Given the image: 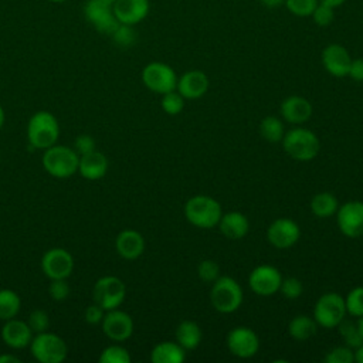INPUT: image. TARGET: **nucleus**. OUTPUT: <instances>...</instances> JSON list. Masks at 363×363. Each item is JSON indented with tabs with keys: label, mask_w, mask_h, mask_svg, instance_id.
I'll return each instance as SVG.
<instances>
[{
	"label": "nucleus",
	"mask_w": 363,
	"mask_h": 363,
	"mask_svg": "<svg viewBox=\"0 0 363 363\" xmlns=\"http://www.w3.org/2000/svg\"><path fill=\"white\" fill-rule=\"evenodd\" d=\"M85 20L101 34L111 35L119 21L113 14V4L105 0H86L84 4Z\"/></svg>",
	"instance_id": "10"
},
{
	"label": "nucleus",
	"mask_w": 363,
	"mask_h": 363,
	"mask_svg": "<svg viewBox=\"0 0 363 363\" xmlns=\"http://www.w3.org/2000/svg\"><path fill=\"white\" fill-rule=\"evenodd\" d=\"M312 111L313 109L311 102L299 95L288 96L281 104L282 118L292 125H301L306 122L312 116Z\"/></svg>",
	"instance_id": "22"
},
{
	"label": "nucleus",
	"mask_w": 363,
	"mask_h": 363,
	"mask_svg": "<svg viewBox=\"0 0 363 363\" xmlns=\"http://www.w3.org/2000/svg\"><path fill=\"white\" fill-rule=\"evenodd\" d=\"M282 282L281 272L272 265H258L248 277V285L255 295L271 296L279 291Z\"/></svg>",
	"instance_id": "14"
},
{
	"label": "nucleus",
	"mask_w": 363,
	"mask_h": 363,
	"mask_svg": "<svg viewBox=\"0 0 363 363\" xmlns=\"http://www.w3.org/2000/svg\"><path fill=\"white\" fill-rule=\"evenodd\" d=\"M113 43L121 47V48H128L132 47L138 38V34L133 28V26L129 24H121L116 27V30L111 34Z\"/></svg>",
	"instance_id": "32"
},
{
	"label": "nucleus",
	"mask_w": 363,
	"mask_h": 363,
	"mask_svg": "<svg viewBox=\"0 0 363 363\" xmlns=\"http://www.w3.org/2000/svg\"><path fill=\"white\" fill-rule=\"evenodd\" d=\"M0 363H20V359L14 354H0Z\"/></svg>",
	"instance_id": "46"
},
{
	"label": "nucleus",
	"mask_w": 363,
	"mask_h": 363,
	"mask_svg": "<svg viewBox=\"0 0 363 363\" xmlns=\"http://www.w3.org/2000/svg\"><path fill=\"white\" fill-rule=\"evenodd\" d=\"M108 159L99 150H92L89 153L79 156L78 172L86 180H98L106 174Z\"/></svg>",
	"instance_id": "23"
},
{
	"label": "nucleus",
	"mask_w": 363,
	"mask_h": 363,
	"mask_svg": "<svg viewBox=\"0 0 363 363\" xmlns=\"http://www.w3.org/2000/svg\"><path fill=\"white\" fill-rule=\"evenodd\" d=\"M176 342L184 349H196L201 342V329L194 320H183L176 328Z\"/></svg>",
	"instance_id": "26"
},
{
	"label": "nucleus",
	"mask_w": 363,
	"mask_h": 363,
	"mask_svg": "<svg viewBox=\"0 0 363 363\" xmlns=\"http://www.w3.org/2000/svg\"><path fill=\"white\" fill-rule=\"evenodd\" d=\"M21 306V299L11 289H0V320L16 318Z\"/></svg>",
	"instance_id": "29"
},
{
	"label": "nucleus",
	"mask_w": 363,
	"mask_h": 363,
	"mask_svg": "<svg viewBox=\"0 0 363 363\" xmlns=\"http://www.w3.org/2000/svg\"><path fill=\"white\" fill-rule=\"evenodd\" d=\"M162 109L167 113V115H177L183 111L184 108V98L174 89L170 91L167 94L162 95V101H160Z\"/></svg>",
	"instance_id": "34"
},
{
	"label": "nucleus",
	"mask_w": 363,
	"mask_h": 363,
	"mask_svg": "<svg viewBox=\"0 0 363 363\" xmlns=\"http://www.w3.org/2000/svg\"><path fill=\"white\" fill-rule=\"evenodd\" d=\"M74 149L79 156L85 155V153H89L92 150H95V140L89 135H85V133L78 135L74 140Z\"/></svg>",
	"instance_id": "43"
},
{
	"label": "nucleus",
	"mask_w": 363,
	"mask_h": 363,
	"mask_svg": "<svg viewBox=\"0 0 363 363\" xmlns=\"http://www.w3.org/2000/svg\"><path fill=\"white\" fill-rule=\"evenodd\" d=\"M60 123L48 111H38L31 115L27 123V139L31 147L45 150L57 143Z\"/></svg>",
	"instance_id": "2"
},
{
	"label": "nucleus",
	"mask_w": 363,
	"mask_h": 363,
	"mask_svg": "<svg viewBox=\"0 0 363 363\" xmlns=\"http://www.w3.org/2000/svg\"><path fill=\"white\" fill-rule=\"evenodd\" d=\"M142 82L149 91L163 95L176 89L177 75L170 65L153 61L142 69Z\"/></svg>",
	"instance_id": "9"
},
{
	"label": "nucleus",
	"mask_w": 363,
	"mask_h": 363,
	"mask_svg": "<svg viewBox=\"0 0 363 363\" xmlns=\"http://www.w3.org/2000/svg\"><path fill=\"white\" fill-rule=\"evenodd\" d=\"M227 347L231 354L240 359H248L257 354L259 349V337L252 329L237 326L227 335Z\"/></svg>",
	"instance_id": "13"
},
{
	"label": "nucleus",
	"mask_w": 363,
	"mask_h": 363,
	"mask_svg": "<svg viewBox=\"0 0 363 363\" xmlns=\"http://www.w3.org/2000/svg\"><path fill=\"white\" fill-rule=\"evenodd\" d=\"M259 133L267 142L277 143L282 140L285 130L281 119H278L277 116H265L259 122Z\"/></svg>",
	"instance_id": "30"
},
{
	"label": "nucleus",
	"mask_w": 363,
	"mask_h": 363,
	"mask_svg": "<svg viewBox=\"0 0 363 363\" xmlns=\"http://www.w3.org/2000/svg\"><path fill=\"white\" fill-rule=\"evenodd\" d=\"M1 339L3 342L13 349H21L30 346L33 339V330L30 329L28 323L16 318L4 320L1 328Z\"/></svg>",
	"instance_id": "20"
},
{
	"label": "nucleus",
	"mask_w": 363,
	"mask_h": 363,
	"mask_svg": "<svg viewBox=\"0 0 363 363\" xmlns=\"http://www.w3.org/2000/svg\"><path fill=\"white\" fill-rule=\"evenodd\" d=\"M281 142L285 153L298 162H309L315 159L320 149L319 138L306 128L289 129L284 133Z\"/></svg>",
	"instance_id": "3"
},
{
	"label": "nucleus",
	"mask_w": 363,
	"mask_h": 363,
	"mask_svg": "<svg viewBox=\"0 0 363 363\" xmlns=\"http://www.w3.org/2000/svg\"><path fill=\"white\" fill-rule=\"evenodd\" d=\"M279 291L282 292V295L288 299H296L302 295V291H303V286H302V282L295 278V277H288V278H282V282H281V286H279Z\"/></svg>",
	"instance_id": "41"
},
{
	"label": "nucleus",
	"mask_w": 363,
	"mask_h": 363,
	"mask_svg": "<svg viewBox=\"0 0 363 363\" xmlns=\"http://www.w3.org/2000/svg\"><path fill=\"white\" fill-rule=\"evenodd\" d=\"M101 323L105 336L113 342H125L133 333V320L130 315L118 308L106 311Z\"/></svg>",
	"instance_id": "16"
},
{
	"label": "nucleus",
	"mask_w": 363,
	"mask_h": 363,
	"mask_svg": "<svg viewBox=\"0 0 363 363\" xmlns=\"http://www.w3.org/2000/svg\"><path fill=\"white\" fill-rule=\"evenodd\" d=\"M41 269L50 279H67L72 274L74 258L64 248H50L43 254Z\"/></svg>",
	"instance_id": "12"
},
{
	"label": "nucleus",
	"mask_w": 363,
	"mask_h": 363,
	"mask_svg": "<svg viewBox=\"0 0 363 363\" xmlns=\"http://www.w3.org/2000/svg\"><path fill=\"white\" fill-rule=\"evenodd\" d=\"M322 65L333 77L342 78L349 72L352 57L340 44H329L322 51Z\"/></svg>",
	"instance_id": "17"
},
{
	"label": "nucleus",
	"mask_w": 363,
	"mask_h": 363,
	"mask_svg": "<svg viewBox=\"0 0 363 363\" xmlns=\"http://www.w3.org/2000/svg\"><path fill=\"white\" fill-rule=\"evenodd\" d=\"M336 221L340 233L347 238L363 235V201L352 200L339 206Z\"/></svg>",
	"instance_id": "11"
},
{
	"label": "nucleus",
	"mask_w": 363,
	"mask_h": 363,
	"mask_svg": "<svg viewBox=\"0 0 363 363\" xmlns=\"http://www.w3.org/2000/svg\"><path fill=\"white\" fill-rule=\"evenodd\" d=\"M115 248L116 252L123 259H136L145 251V238L143 235L132 228L122 230L115 238Z\"/></svg>",
	"instance_id": "21"
},
{
	"label": "nucleus",
	"mask_w": 363,
	"mask_h": 363,
	"mask_svg": "<svg viewBox=\"0 0 363 363\" xmlns=\"http://www.w3.org/2000/svg\"><path fill=\"white\" fill-rule=\"evenodd\" d=\"M339 330H340V335L343 336L345 342L347 343L349 347H357L363 343V339L360 337L359 332H357V326L350 323V322H346L345 319L339 323Z\"/></svg>",
	"instance_id": "40"
},
{
	"label": "nucleus",
	"mask_w": 363,
	"mask_h": 363,
	"mask_svg": "<svg viewBox=\"0 0 363 363\" xmlns=\"http://www.w3.org/2000/svg\"><path fill=\"white\" fill-rule=\"evenodd\" d=\"M50 1H52V3H64L67 0H50Z\"/></svg>",
	"instance_id": "52"
},
{
	"label": "nucleus",
	"mask_w": 363,
	"mask_h": 363,
	"mask_svg": "<svg viewBox=\"0 0 363 363\" xmlns=\"http://www.w3.org/2000/svg\"><path fill=\"white\" fill-rule=\"evenodd\" d=\"M244 295L241 285L231 277H218L210 289V302L221 313L235 312L242 303Z\"/></svg>",
	"instance_id": "5"
},
{
	"label": "nucleus",
	"mask_w": 363,
	"mask_h": 363,
	"mask_svg": "<svg viewBox=\"0 0 363 363\" xmlns=\"http://www.w3.org/2000/svg\"><path fill=\"white\" fill-rule=\"evenodd\" d=\"M104 315H105V311L98 305V303H92L89 306H86L85 309V313H84V318H85V322L89 323V325H98L102 322L104 319Z\"/></svg>",
	"instance_id": "44"
},
{
	"label": "nucleus",
	"mask_w": 363,
	"mask_h": 363,
	"mask_svg": "<svg viewBox=\"0 0 363 363\" xmlns=\"http://www.w3.org/2000/svg\"><path fill=\"white\" fill-rule=\"evenodd\" d=\"M337 208H339L337 199L329 191L318 193L311 200V210L319 218H329L335 216Z\"/></svg>",
	"instance_id": "28"
},
{
	"label": "nucleus",
	"mask_w": 363,
	"mask_h": 363,
	"mask_svg": "<svg viewBox=\"0 0 363 363\" xmlns=\"http://www.w3.org/2000/svg\"><path fill=\"white\" fill-rule=\"evenodd\" d=\"M318 323L308 315H296L288 325V333L299 342L308 340L316 333Z\"/></svg>",
	"instance_id": "27"
},
{
	"label": "nucleus",
	"mask_w": 363,
	"mask_h": 363,
	"mask_svg": "<svg viewBox=\"0 0 363 363\" xmlns=\"http://www.w3.org/2000/svg\"><path fill=\"white\" fill-rule=\"evenodd\" d=\"M353 352H354V362L363 363V343L360 346H357Z\"/></svg>",
	"instance_id": "48"
},
{
	"label": "nucleus",
	"mask_w": 363,
	"mask_h": 363,
	"mask_svg": "<svg viewBox=\"0 0 363 363\" xmlns=\"http://www.w3.org/2000/svg\"><path fill=\"white\" fill-rule=\"evenodd\" d=\"M356 326H357V332H359L360 337L363 339V316L357 318V323H356Z\"/></svg>",
	"instance_id": "50"
},
{
	"label": "nucleus",
	"mask_w": 363,
	"mask_h": 363,
	"mask_svg": "<svg viewBox=\"0 0 363 363\" xmlns=\"http://www.w3.org/2000/svg\"><path fill=\"white\" fill-rule=\"evenodd\" d=\"M311 17H312V20L315 21L316 26L328 27L335 20V9L319 1L318 6L315 7V10L312 11Z\"/></svg>",
	"instance_id": "36"
},
{
	"label": "nucleus",
	"mask_w": 363,
	"mask_h": 363,
	"mask_svg": "<svg viewBox=\"0 0 363 363\" xmlns=\"http://www.w3.org/2000/svg\"><path fill=\"white\" fill-rule=\"evenodd\" d=\"M347 75L357 82H363V58H354L350 62Z\"/></svg>",
	"instance_id": "45"
},
{
	"label": "nucleus",
	"mask_w": 363,
	"mask_h": 363,
	"mask_svg": "<svg viewBox=\"0 0 363 363\" xmlns=\"http://www.w3.org/2000/svg\"><path fill=\"white\" fill-rule=\"evenodd\" d=\"M186 357V350L177 342H160L150 352L153 363H182Z\"/></svg>",
	"instance_id": "25"
},
{
	"label": "nucleus",
	"mask_w": 363,
	"mask_h": 363,
	"mask_svg": "<svg viewBox=\"0 0 363 363\" xmlns=\"http://www.w3.org/2000/svg\"><path fill=\"white\" fill-rule=\"evenodd\" d=\"M197 275L201 281L213 284L220 277V267L213 259H203L197 267Z\"/></svg>",
	"instance_id": "38"
},
{
	"label": "nucleus",
	"mask_w": 363,
	"mask_h": 363,
	"mask_svg": "<svg viewBox=\"0 0 363 363\" xmlns=\"http://www.w3.org/2000/svg\"><path fill=\"white\" fill-rule=\"evenodd\" d=\"M265 7L268 9H275V7H279L281 4L285 3V0H259Z\"/></svg>",
	"instance_id": "47"
},
{
	"label": "nucleus",
	"mask_w": 363,
	"mask_h": 363,
	"mask_svg": "<svg viewBox=\"0 0 363 363\" xmlns=\"http://www.w3.org/2000/svg\"><path fill=\"white\" fill-rule=\"evenodd\" d=\"M319 0H285V7L298 17H311Z\"/></svg>",
	"instance_id": "35"
},
{
	"label": "nucleus",
	"mask_w": 363,
	"mask_h": 363,
	"mask_svg": "<svg viewBox=\"0 0 363 363\" xmlns=\"http://www.w3.org/2000/svg\"><path fill=\"white\" fill-rule=\"evenodd\" d=\"M346 313L353 318L363 316V286H356L345 298Z\"/></svg>",
	"instance_id": "33"
},
{
	"label": "nucleus",
	"mask_w": 363,
	"mask_h": 363,
	"mask_svg": "<svg viewBox=\"0 0 363 363\" xmlns=\"http://www.w3.org/2000/svg\"><path fill=\"white\" fill-rule=\"evenodd\" d=\"M346 316L345 298L337 292H326L319 296L313 308V319L325 329L337 328Z\"/></svg>",
	"instance_id": "7"
},
{
	"label": "nucleus",
	"mask_w": 363,
	"mask_h": 363,
	"mask_svg": "<svg viewBox=\"0 0 363 363\" xmlns=\"http://www.w3.org/2000/svg\"><path fill=\"white\" fill-rule=\"evenodd\" d=\"M325 362L326 363H353L354 362V352L347 345L346 346H336L325 356Z\"/></svg>",
	"instance_id": "37"
},
{
	"label": "nucleus",
	"mask_w": 363,
	"mask_h": 363,
	"mask_svg": "<svg viewBox=\"0 0 363 363\" xmlns=\"http://www.w3.org/2000/svg\"><path fill=\"white\" fill-rule=\"evenodd\" d=\"M30 352L40 363H61L67 359L68 346L61 336L45 330L33 336Z\"/></svg>",
	"instance_id": "6"
},
{
	"label": "nucleus",
	"mask_w": 363,
	"mask_h": 363,
	"mask_svg": "<svg viewBox=\"0 0 363 363\" xmlns=\"http://www.w3.org/2000/svg\"><path fill=\"white\" fill-rule=\"evenodd\" d=\"M30 329L33 330V333H41L48 330L50 328V318L48 313L43 309H34L30 315H28V320H27Z\"/></svg>",
	"instance_id": "39"
},
{
	"label": "nucleus",
	"mask_w": 363,
	"mask_h": 363,
	"mask_svg": "<svg viewBox=\"0 0 363 363\" xmlns=\"http://www.w3.org/2000/svg\"><path fill=\"white\" fill-rule=\"evenodd\" d=\"M98 362L99 363H129L130 354L128 349L121 345H109L101 352Z\"/></svg>",
	"instance_id": "31"
},
{
	"label": "nucleus",
	"mask_w": 363,
	"mask_h": 363,
	"mask_svg": "<svg viewBox=\"0 0 363 363\" xmlns=\"http://www.w3.org/2000/svg\"><path fill=\"white\" fill-rule=\"evenodd\" d=\"M69 285L67 279H51L48 286V294L54 301H64L69 295Z\"/></svg>",
	"instance_id": "42"
},
{
	"label": "nucleus",
	"mask_w": 363,
	"mask_h": 363,
	"mask_svg": "<svg viewBox=\"0 0 363 363\" xmlns=\"http://www.w3.org/2000/svg\"><path fill=\"white\" fill-rule=\"evenodd\" d=\"M41 163L44 170L52 177L67 179L78 172L79 155L74 147L55 143L44 150Z\"/></svg>",
	"instance_id": "4"
},
{
	"label": "nucleus",
	"mask_w": 363,
	"mask_h": 363,
	"mask_svg": "<svg viewBox=\"0 0 363 363\" xmlns=\"http://www.w3.org/2000/svg\"><path fill=\"white\" fill-rule=\"evenodd\" d=\"M3 123H4V111H3V108L0 106V129L3 128Z\"/></svg>",
	"instance_id": "51"
},
{
	"label": "nucleus",
	"mask_w": 363,
	"mask_h": 363,
	"mask_svg": "<svg viewBox=\"0 0 363 363\" xmlns=\"http://www.w3.org/2000/svg\"><path fill=\"white\" fill-rule=\"evenodd\" d=\"M301 237L299 225L291 218H277L267 228V240L278 250H285L296 244Z\"/></svg>",
	"instance_id": "15"
},
{
	"label": "nucleus",
	"mask_w": 363,
	"mask_h": 363,
	"mask_svg": "<svg viewBox=\"0 0 363 363\" xmlns=\"http://www.w3.org/2000/svg\"><path fill=\"white\" fill-rule=\"evenodd\" d=\"M183 211L186 220L191 225L203 230L216 227L223 216L221 204L216 199L206 194H197L189 199Z\"/></svg>",
	"instance_id": "1"
},
{
	"label": "nucleus",
	"mask_w": 363,
	"mask_h": 363,
	"mask_svg": "<svg viewBox=\"0 0 363 363\" xmlns=\"http://www.w3.org/2000/svg\"><path fill=\"white\" fill-rule=\"evenodd\" d=\"M105 1H108V3H111V4H113L116 0H105Z\"/></svg>",
	"instance_id": "53"
},
{
	"label": "nucleus",
	"mask_w": 363,
	"mask_h": 363,
	"mask_svg": "<svg viewBox=\"0 0 363 363\" xmlns=\"http://www.w3.org/2000/svg\"><path fill=\"white\" fill-rule=\"evenodd\" d=\"M210 86L208 77L200 69H190L177 78L176 91L184 99H197L201 98Z\"/></svg>",
	"instance_id": "19"
},
{
	"label": "nucleus",
	"mask_w": 363,
	"mask_h": 363,
	"mask_svg": "<svg viewBox=\"0 0 363 363\" xmlns=\"http://www.w3.org/2000/svg\"><path fill=\"white\" fill-rule=\"evenodd\" d=\"M126 296L125 282L115 275L101 277L94 285V302L105 312L116 309L122 305Z\"/></svg>",
	"instance_id": "8"
},
{
	"label": "nucleus",
	"mask_w": 363,
	"mask_h": 363,
	"mask_svg": "<svg viewBox=\"0 0 363 363\" xmlns=\"http://www.w3.org/2000/svg\"><path fill=\"white\" fill-rule=\"evenodd\" d=\"M320 3H325V4H328V6H330V7H333V9H336V7H339V6H342L346 0H319Z\"/></svg>",
	"instance_id": "49"
},
{
	"label": "nucleus",
	"mask_w": 363,
	"mask_h": 363,
	"mask_svg": "<svg viewBox=\"0 0 363 363\" xmlns=\"http://www.w3.org/2000/svg\"><path fill=\"white\" fill-rule=\"evenodd\" d=\"M149 10V0H116L113 3V14L121 24L136 26L147 17Z\"/></svg>",
	"instance_id": "18"
},
{
	"label": "nucleus",
	"mask_w": 363,
	"mask_h": 363,
	"mask_svg": "<svg viewBox=\"0 0 363 363\" xmlns=\"http://www.w3.org/2000/svg\"><path fill=\"white\" fill-rule=\"evenodd\" d=\"M217 225L220 233L228 240H240L245 237L250 230L248 218L241 211H228L223 214Z\"/></svg>",
	"instance_id": "24"
}]
</instances>
